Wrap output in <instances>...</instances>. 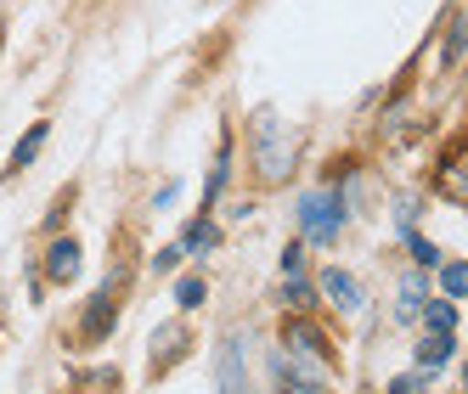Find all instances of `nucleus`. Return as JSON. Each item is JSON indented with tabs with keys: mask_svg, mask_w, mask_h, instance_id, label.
Instances as JSON below:
<instances>
[{
	"mask_svg": "<svg viewBox=\"0 0 468 394\" xmlns=\"http://www.w3.org/2000/svg\"><path fill=\"white\" fill-rule=\"evenodd\" d=\"M452 360V333H423V344H418V367H446Z\"/></svg>",
	"mask_w": 468,
	"mask_h": 394,
	"instance_id": "obj_10",
	"label": "nucleus"
},
{
	"mask_svg": "<svg viewBox=\"0 0 468 394\" xmlns=\"http://www.w3.org/2000/svg\"><path fill=\"white\" fill-rule=\"evenodd\" d=\"M215 243H220V232H215L209 220H197V225H186V237H181V248H186V254H197V259H204V254H209Z\"/></svg>",
	"mask_w": 468,
	"mask_h": 394,
	"instance_id": "obj_12",
	"label": "nucleus"
},
{
	"mask_svg": "<svg viewBox=\"0 0 468 394\" xmlns=\"http://www.w3.org/2000/svg\"><path fill=\"white\" fill-rule=\"evenodd\" d=\"M46 276H51V282H74V276H80V243H74V237H57V243L46 248Z\"/></svg>",
	"mask_w": 468,
	"mask_h": 394,
	"instance_id": "obj_5",
	"label": "nucleus"
},
{
	"mask_svg": "<svg viewBox=\"0 0 468 394\" xmlns=\"http://www.w3.org/2000/svg\"><path fill=\"white\" fill-rule=\"evenodd\" d=\"M463 51H468V12H463V17L452 23V40H446V62H457Z\"/></svg>",
	"mask_w": 468,
	"mask_h": 394,
	"instance_id": "obj_18",
	"label": "nucleus"
},
{
	"mask_svg": "<svg viewBox=\"0 0 468 394\" xmlns=\"http://www.w3.org/2000/svg\"><path fill=\"white\" fill-rule=\"evenodd\" d=\"M282 299L299 310V305H311V287H305V276H288V287H282Z\"/></svg>",
	"mask_w": 468,
	"mask_h": 394,
	"instance_id": "obj_19",
	"label": "nucleus"
},
{
	"mask_svg": "<svg viewBox=\"0 0 468 394\" xmlns=\"http://www.w3.org/2000/svg\"><path fill=\"white\" fill-rule=\"evenodd\" d=\"M254 141H260V170H265V181H282L288 163H293V141L282 136L277 113H260L254 119Z\"/></svg>",
	"mask_w": 468,
	"mask_h": 394,
	"instance_id": "obj_2",
	"label": "nucleus"
},
{
	"mask_svg": "<svg viewBox=\"0 0 468 394\" xmlns=\"http://www.w3.org/2000/svg\"><path fill=\"white\" fill-rule=\"evenodd\" d=\"M40 147H46V124H35V130H28V136L12 147V170H28V163L40 158Z\"/></svg>",
	"mask_w": 468,
	"mask_h": 394,
	"instance_id": "obj_11",
	"label": "nucleus"
},
{
	"mask_svg": "<svg viewBox=\"0 0 468 394\" xmlns=\"http://www.w3.org/2000/svg\"><path fill=\"white\" fill-rule=\"evenodd\" d=\"M176 197H181V186H176V181H164V186H158V197H153V209H170Z\"/></svg>",
	"mask_w": 468,
	"mask_h": 394,
	"instance_id": "obj_22",
	"label": "nucleus"
},
{
	"mask_svg": "<svg viewBox=\"0 0 468 394\" xmlns=\"http://www.w3.org/2000/svg\"><path fill=\"white\" fill-rule=\"evenodd\" d=\"M423 305H429V276H423V271H412L407 282H400V305H395V316H400V321H418V316H423Z\"/></svg>",
	"mask_w": 468,
	"mask_h": 394,
	"instance_id": "obj_7",
	"label": "nucleus"
},
{
	"mask_svg": "<svg viewBox=\"0 0 468 394\" xmlns=\"http://www.w3.org/2000/svg\"><path fill=\"white\" fill-rule=\"evenodd\" d=\"M220 394H249V372H243V338L220 344Z\"/></svg>",
	"mask_w": 468,
	"mask_h": 394,
	"instance_id": "obj_4",
	"label": "nucleus"
},
{
	"mask_svg": "<svg viewBox=\"0 0 468 394\" xmlns=\"http://www.w3.org/2000/svg\"><path fill=\"white\" fill-rule=\"evenodd\" d=\"M441 287L446 299H468V265H441Z\"/></svg>",
	"mask_w": 468,
	"mask_h": 394,
	"instance_id": "obj_15",
	"label": "nucleus"
},
{
	"mask_svg": "<svg viewBox=\"0 0 468 394\" xmlns=\"http://www.w3.org/2000/svg\"><path fill=\"white\" fill-rule=\"evenodd\" d=\"M181 259H186V248H181V243H170V248H158V254H153V265H158V271H176Z\"/></svg>",
	"mask_w": 468,
	"mask_h": 394,
	"instance_id": "obj_20",
	"label": "nucleus"
},
{
	"mask_svg": "<svg viewBox=\"0 0 468 394\" xmlns=\"http://www.w3.org/2000/svg\"><path fill=\"white\" fill-rule=\"evenodd\" d=\"M407 248H412V259H418V265H423V271H434V265H441V248H434L429 237H418V232H407Z\"/></svg>",
	"mask_w": 468,
	"mask_h": 394,
	"instance_id": "obj_16",
	"label": "nucleus"
},
{
	"mask_svg": "<svg viewBox=\"0 0 468 394\" xmlns=\"http://www.w3.org/2000/svg\"><path fill=\"white\" fill-rule=\"evenodd\" d=\"M282 344H288V349H311V355H327V338L316 333L311 321H288V327H282ZM327 360H333V355H327Z\"/></svg>",
	"mask_w": 468,
	"mask_h": 394,
	"instance_id": "obj_9",
	"label": "nucleus"
},
{
	"mask_svg": "<svg viewBox=\"0 0 468 394\" xmlns=\"http://www.w3.org/2000/svg\"><path fill=\"white\" fill-rule=\"evenodd\" d=\"M429 378H434L429 367H423V372H407V378H395V383H389V394H423V389H429Z\"/></svg>",
	"mask_w": 468,
	"mask_h": 394,
	"instance_id": "obj_17",
	"label": "nucleus"
},
{
	"mask_svg": "<svg viewBox=\"0 0 468 394\" xmlns=\"http://www.w3.org/2000/svg\"><path fill=\"white\" fill-rule=\"evenodd\" d=\"M299 225H305V237H316V243H339V232H345V203L333 192L299 197Z\"/></svg>",
	"mask_w": 468,
	"mask_h": 394,
	"instance_id": "obj_1",
	"label": "nucleus"
},
{
	"mask_svg": "<svg viewBox=\"0 0 468 394\" xmlns=\"http://www.w3.org/2000/svg\"><path fill=\"white\" fill-rule=\"evenodd\" d=\"M113 316H119V299H113V282H108V287H102V293L90 299V310H85V327H80V333L96 344V338H102L108 327H113Z\"/></svg>",
	"mask_w": 468,
	"mask_h": 394,
	"instance_id": "obj_6",
	"label": "nucleus"
},
{
	"mask_svg": "<svg viewBox=\"0 0 468 394\" xmlns=\"http://www.w3.org/2000/svg\"><path fill=\"white\" fill-rule=\"evenodd\" d=\"M463 389H468V367H463Z\"/></svg>",
	"mask_w": 468,
	"mask_h": 394,
	"instance_id": "obj_23",
	"label": "nucleus"
},
{
	"mask_svg": "<svg viewBox=\"0 0 468 394\" xmlns=\"http://www.w3.org/2000/svg\"><path fill=\"white\" fill-rule=\"evenodd\" d=\"M282 276H305V248H299V243L282 254Z\"/></svg>",
	"mask_w": 468,
	"mask_h": 394,
	"instance_id": "obj_21",
	"label": "nucleus"
},
{
	"mask_svg": "<svg viewBox=\"0 0 468 394\" xmlns=\"http://www.w3.org/2000/svg\"><path fill=\"white\" fill-rule=\"evenodd\" d=\"M423 321H429V333H452V327H457L452 299H429V305H423Z\"/></svg>",
	"mask_w": 468,
	"mask_h": 394,
	"instance_id": "obj_13",
	"label": "nucleus"
},
{
	"mask_svg": "<svg viewBox=\"0 0 468 394\" xmlns=\"http://www.w3.org/2000/svg\"><path fill=\"white\" fill-rule=\"evenodd\" d=\"M209 299V287H204V276H181L176 282V305L181 310H197V305H204Z\"/></svg>",
	"mask_w": 468,
	"mask_h": 394,
	"instance_id": "obj_14",
	"label": "nucleus"
},
{
	"mask_svg": "<svg viewBox=\"0 0 468 394\" xmlns=\"http://www.w3.org/2000/svg\"><path fill=\"white\" fill-rule=\"evenodd\" d=\"M316 287H322V299H327V305H339V310H356V305H361V282H356L350 271H339V265L322 271Z\"/></svg>",
	"mask_w": 468,
	"mask_h": 394,
	"instance_id": "obj_3",
	"label": "nucleus"
},
{
	"mask_svg": "<svg viewBox=\"0 0 468 394\" xmlns=\"http://www.w3.org/2000/svg\"><path fill=\"white\" fill-rule=\"evenodd\" d=\"M434 186H441L446 197H457V203H468V152H457L452 163H441V175H434Z\"/></svg>",
	"mask_w": 468,
	"mask_h": 394,
	"instance_id": "obj_8",
	"label": "nucleus"
}]
</instances>
